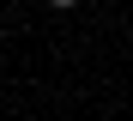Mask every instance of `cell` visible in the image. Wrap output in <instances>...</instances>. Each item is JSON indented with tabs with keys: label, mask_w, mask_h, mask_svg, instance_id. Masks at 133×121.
Segmentation results:
<instances>
[{
	"label": "cell",
	"mask_w": 133,
	"mask_h": 121,
	"mask_svg": "<svg viewBox=\"0 0 133 121\" xmlns=\"http://www.w3.org/2000/svg\"><path fill=\"white\" fill-rule=\"evenodd\" d=\"M49 6H55V12H73V6H79V0H49Z\"/></svg>",
	"instance_id": "1"
}]
</instances>
